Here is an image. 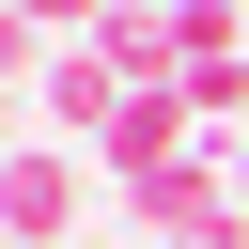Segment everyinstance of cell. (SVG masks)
Here are the masks:
<instances>
[{
    "label": "cell",
    "instance_id": "1",
    "mask_svg": "<svg viewBox=\"0 0 249 249\" xmlns=\"http://www.w3.org/2000/svg\"><path fill=\"white\" fill-rule=\"evenodd\" d=\"M62 233H78V156L31 124V140L0 156V249H62Z\"/></svg>",
    "mask_w": 249,
    "mask_h": 249
},
{
    "label": "cell",
    "instance_id": "2",
    "mask_svg": "<svg viewBox=\"0 0 249 249\" xmlns=\"http://www.w3.org/2000/svg\"><path fill=\"white\" fill-rule=\"evenodd\" d=\"M31 109H47V140H93V156H109V140H124V109H140V78H124L109 47H62Z\"/></svg>",
    "mask_w": 249,
    "mask_h": 249
},
{
    "label": "cell",
    "instance_id": "3",
    "mask_svg": "<svg viewBox=\"0 0 249 249\" xmlns=\"http://www.w3.org/2000/svg\"><path fill=\"white\" fill-rule=\"evenodd\" d=\"M187 109H202V140H249V47H187V78H171Z\"/></svg>",
    "mask_w": 249,
    "mask_h": 249
},
{
    "label": "cell",
    "instance_id": "4",
    "mask_svg": "<svg viewBox=\"0 0 249 249\" xmlns=\"http://www.w3.org/2000/svg\"><path fill=\"white\" fill-rule=\"evenodd\" d=\"M16 31L62 62V47H93V31H109V0H16Z\"/></svg>",
    "mask_w": 249,
    "mask_h": 249
},
{
    "label": "cell",
    "instance_id": "5",
    "mask_svg": "<svg viewBox=\"0 0 249 249\" xmlns=\"http://www.w3.org/2000/svg\"><path fill=\"white\" fill-rule=\"evenodd\" d=\"M218 171H233V202H249V140H218Z\"/></svg>",
    "mask_w": 249,
    "mask_h": 249
},
{
    "label": "cell",
    "instance_id": "6",
    "mask_svg": "<svg viewBox=\"0 0 249 249\" xmlns=\"http://www.w3.org/2000/svg\"><path fill=\"white\" fill-rule=\"evenodd\" d=\"M187 16H249V0H187Z\"/></svg>",
    "mask_w": 249,
    "mask_h": 249
}]
</instances>
